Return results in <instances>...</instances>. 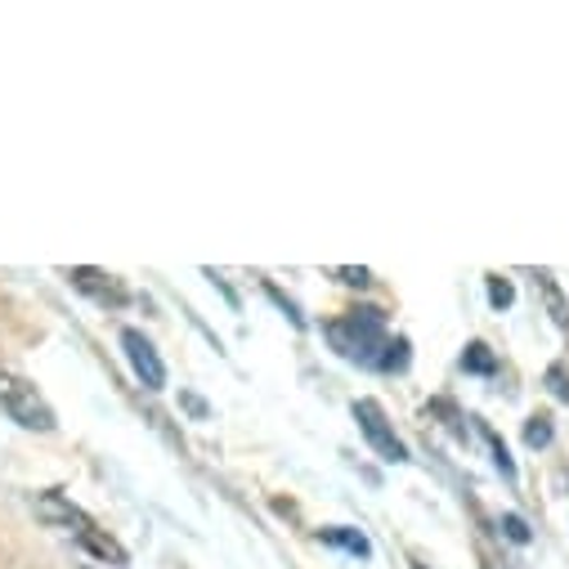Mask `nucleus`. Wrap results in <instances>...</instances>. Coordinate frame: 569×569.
Returning <instances> with one entry per match:
<instances>
[{
	"mask_svg": "<svg viewBox=\"0 0 569 569\" xmlns=\"http://www.w3.org/2000/svg\"><path fill=\"white\" fill-rule=\"evenodd\" d=\"M323 337L332 341V350H337L341 359L363 363V368H377L381 355H386V346H390V337H386V315L372 310V306H359V310H350L346 319H332V323L323 328Z\"/></svg>",
	"mask_w": 569,
	"mask_h": 569,
	"instance_id": "obj_1",
	"label": "nucleus"
},
{
	"mask_svg": "<svg viewBox=\"0 0 569 569\" xmlns=\"http://www.w3.org/2000/svg\"><path fill=\"white\" fill-rule=\"evenodd\" d=\"M37 516H41V520H50V525H63V529H68V533L90 551V556H99V560H108V565H117V569L130 560V556H126V547H121L108 529H99V525H94L77 502H68L59 489H46V493L37 498Z\"/></svg>",
	"mask_w": 569,
	"mask_h": 569,
	"instance_id": "obj_2",
	"label": "nucleus"
},
{
	"mask_svg": "<svg viewBox=\"0 0 569 569\" xmlns=\"http://www.w3.org/2000/svg\"><path fill=\"white\" fill-rule=\"evenodd\" d=\"M0 408L10 412V421L28 426V431H41V436H50L54 426H59L54 408L46 403V395H41V390H37L28 377L6 372V368H0Z\"/></svg>",
	"mask_w": 569,
	"mask_h": 569,
	"instance_id": "obj_3",
	"label": "nucleus"
},
{
	"mask_svg": "<svg viewBox=\"0 0 569 569\" xmlns=\"http://www.w3.org/2000/svg\"><path fill=\"white\" fill-rule=\"evenodd\" d=\"M355 421H359V431L368 436V445L377 449V458H386V462H403L408 458L403 440L395 436V426H390V417H386V408L377 399H359L355 403Z\"/></svg>",
	"mask_w": 569,
	"mask_h": 569,
	"instance_id": "obj_4",
	"label": "nucleus"
},
{
	"mask_svg": "<svg viewBox=\"0 0 569 569\" xmlns=\"http://www.w3.org/2000/svg\"><path fill=\"white\" fill-rule=\"evenodd\" d=\"M68 282H72L77 292H86L90 301L112 306V310H121V306L130 301V292H126V282H121V278H112V273H103V269H90V264L68 269Z\"/></svg>",
	"mask_w": 569,
	"mask_h": 569,
	"instance_id": "obj_5",
	"label": "nucleus"
},
{
	"mask_svg": "<svg viewBox=\"0 0 569 569\" xmlns=\"http://www.w3.org/2000/svg\"><path fill=\"white\" fill-rule=\"evenodd\" d=\"M121 350H126L134 377L144 381L149 390H162V386H167V368H162V359H158V350H153V341H149L144 332L126 328V332H121Z\"/></svg>",
	"mask_w": 569,
	"mask_h": 569,
	"instance_id": "obj_6",
	"label": "nucleus"
},
{
	"mask_svg": "<svg viewBox=\"0 0 569 569\" xmlns=\"http://www.w3.org/2000/svg\"><path fill=\"white\" fill-rule=\"evenodd\" d=\"M533 288L542 292V301H547V315H551V323H556L560 332H569V306H565V297H560V288H556V278H551L547 269H538V273H533Z\"/></svg>",
	"mask_w": 569,
	"mask_h": 569,
	"instance_id": "obj_7",
	"label": "nucleus"
},
{
	"mask_svg": "<svg viewBox=\"0 0 569 569\" xmlns=\"http://www.w3.org/2000/svg\"><path fill=\"white\" fill-rule=\"evenodd\" d=\"M319 542H328V547H341V551H350V556H372V542L359 533V529H319Z\"/></svg>",
	"mask_w": 569,
	"mask_h": 569,
	"instance_id": "obj_8",
	"label": "nucleus"
},
{
	"mask_svg": "<svg viewBox=\"0 0 569 569\" xmlns=\"http://www.w3.org/2000/svg\"><path fill=\"white\" fill-rule=\"evenodd\" d=\"M462 368L476 372V377H493V372H498V359H493V350H489L485 341H471L467 355H462Z\"/></svg>",
	"mask_w": 569,
	"mask_h": 569,
	"instance_id": "obj_9",
	"label": "nucleus"
},
{
	"mask_svg": "<svg viewBox=\"0 0 569 569\" xmlns=\"http://www.w3.org/2000/svg\"><path fill=\"white\" fill-rule=\"evenodd\" d=\"M551 436H556V426H551L547 412H533V417L525 421V445H529V449H547Z\"/></svg>",
	"mask_w": 569,
	"mask_h": 569,
	"instance_id": "obj_10",
	"label": "nucleus"
},
{
	"mask_svg": "<svg viewBox=\"0 0 569 569\" xmlns=\"http://www.w3.org/2000/svg\"><path fill=\"white\" fill-rule=\"evenodd\" d=\"M542 386H547L560 403H569V363H551V368L542 372Z\"/></svg>",
	"mask_w": 569,
	"mask_h": 569,
	"instance_id": "obj_11",
	"label": "nucleus"
},
{
	"mask_svg": "<svg viewBox=\"0 0 569 569\" xmlns=\"http://www.w3.org/2000/svg\"><path fill=\"white\" fill-rule=\"evenodd\" d=\"M511 301H516V288H511L502 273H489V306H493V310H507Z\"/></svg>",
	"mask_w": 569,
	"mask_h": 569,
	"instance_id": "obj_12",
	"label": "nucleus"
},
{
	"mask_svg": "<svg viewBox=\"0 0 569 569\" xmlns=\"http://www.w3.org/2000/svg\"><path fill=\"white\" fill-rule=\"evenodd\" d=\"M377 368H386V372H403L408 368V341L403 337H395L390 346H386V355H381V363Z\"/></svg>",
	"mask_w": 569,
	"mask_h": 569,
	"instance_id": "obj_13",
	"label": "nucleus"
},
{
	"mask_svg": "<svg viewBox=\"0 0 569 569\" xmlns=\"http://www.w3.org/2000/svg\"><path fill=\"white\" fill-rule=\"evenodd\" d=\"M480 431H485V440L493 445V462H498V471H502L507 480H516V467H511V458H507V445H502V440L489 431V426H480Z\"/></svg>",
	"mask_w": 569,
	"mask_h": 569,
	"instance_id": "obj_14",
	"label": "nucleus"
},
{
	"mask_svg": "<svg viewBox=\"0 0 569 569\" xmlns=\"http://www.w3.org/2000/svg\"><path fill=\"white\" fill-rule=\"evenodd\" d=\"M264 292H269V301H273V306H278V310H282V315H288V319H292V323H297V328H306V319H301V315H297V306H292V301H288V297H282V292H278V288H273V282H264Z\"/></svg>",
	"mask_w": 569,
	"mask_h": 569,
	"instance_id": "obj_15",
	"label": "nucleus"
},
{
	"mask_svg": "<svg viewBox=\"0 0 569 569\" xmlns=\"http://www.w3.org/2000/svg\"><path fill=\"white\" fill-rule=\"evenodd\" d=\"M332 278H337V282H346V288H368V282H372V273H368V269H332Z\"/></svg>",
	"mask_w": 569,
	"mask_h": 569,
	"instance_id": "obj_16",
	"label": "nucleus"
},
{
	"mask_svg": "<svg viewBox=\"0 0 569 569\" xmlns=\"http://www.w3.org/2000/svg\"><path fill=\"white\" fill-rule=\"evenodd\" d=\"M502 529H507V538H511V542H520V547L533 538V533H529V525H525L520 516H502Z\"/></svg>",
	"mask_w": 569,
	"mask_h": 569,
	"instance_id": "obj_17",
	"label": "nucleus"
}]
</instances>
